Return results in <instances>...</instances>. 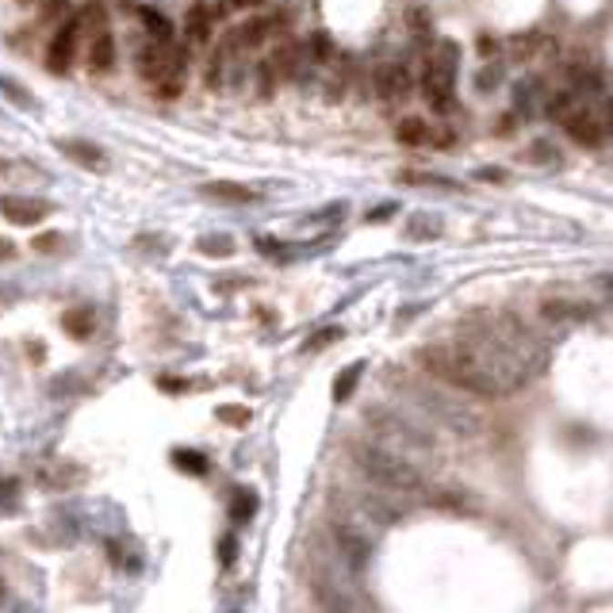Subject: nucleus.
<instances>
[{
  "mask_svg": "<svg viewBox=\"0 0 613 613\" xmlns=\"http://www.w3.org/2000/svg\"><path fill=\"white\" fill-rule=\"evenodd\" d=\"M361 373H364V364H349V368H345V376H338V383H333V399L345 403V399L352 395V387L361 383Z\"/></svg>",
  "mask_w": 613,
  "mask_h": 613,
  "instance_id": "22",
  "label": "nucleus"
},
{
  "mask_svg": "<svg viewBox=\"0 0 613 613\" xmlns=\"http://www.w3.org/2000/svg\"><path fill=\"white\" fill-rule=\"evenodd\" d=\"M342 338V326H330V330H319V333H314V338H311V345L307 349H322V345H330V342H338Z\"/></svg>",
  "mask_w": 613,
  "mask_h": 613,
  "instance_id": "27",
  "label": "nucleus"
},
{
  "mask_svg": "<svg viewBox=\"0 0 613 613\" xmlns=\"http://www.w3.org/2000/svg\"><path fill=\"white\" fill-rule=\"evenodd\" d=\"M560 123H564L567 138L579 142V146H598V142L606 138V131H609V127H606L598 116H594L590 107H583V104H571L564 116H560Z\"/></svg>",
  "mask_w": 613,
  "mask_h": 613,
  "instance_id": "5",
  "label": "nucleus"
},
{
  "mask_svg": "<svg viewBox=\"0 0 613 613\" xmlns=\"http://www.w3.org/2000/svg\"><path fill=\"white\" fill-rule=\"evenodd\" d=\"M77 35H81L77 20H69V24L50 39V46H46V69H50V73H66V69H69L73 50H77Z\"/></svg>",
  "mask_w": 613,
  "mask_h": 613,
  "instance_id": "8",
  "label": "nucleus"
},
{
  "mask_svg": "<svg viewBox=\"0 0 613 613\" xmlns=\"http://www.w3.org/2000/svg\"><path fill=\"white\" fill-rule=\"evenodd\" d=\"M88 66H92V73H111V69H116V39H111V31H107V27L92 31Z\"/></svg>",
  "mask_w": 613,
  "mask_h": 613,
  "instance_id": "12",
  "label": "nucleus"
},
{
  "mask_svg": "<svg viewBox=\"0 0 613 613\" xmlns=\"http://www.w3.org/2000/svg\"><path fill=\"white\" fill-rule=\"evenodd\" d=\"M418 364L430 376L453 383V387H460V392H468V395H479V399H498V395L514 392V383L503 373H495V368L483 361L464 338L460 342H441V345H422L418 349Z\"/></svg>",
  "mask_w": 613,
  "mask_h": 613,
  "instance_id": "1",
  "label": "nucleus"
},
{
  "mask_svg": "<svg viewBox=\"0 0 613 613\" xmlns=\"http://www.w3.org/2000/svg\"><path fill=\"white\" fill-rule=\"evenodd\" d=\"M545 314H548V319H590V307L567 303V300H548V303H545Z\"/></svg>",
  "mask_w": 613,
  "mask_h": 613,
  "instance_id": "19",
  "label": "nucleus"
},
{
  "mask_svg": "<svg viewBox=\"0 0 613 613\" xmlns=\"http://www.w3.org/2000/svg\"><path fill=\"white\" fill-rule=\"evenodd\" d=\"M20 5H31V0H20Z\"/></svg>",
  "mask_w": 613,
  "mask_h": 613,
  "instance_id": "36",
  "label": "nucleus"
},
{
  "mask_svg": "<svg viewBox=\"0 0 613 613\" xmlns=\"http://www.w3.org/2000/svg\"><path fill=\"white\" fill-rule=\"evenodd\" d=\"M138 15H142V24H146V31H150L154 43H173V24L165 20L158 8H138Z\"/></svg>",
  "mask_w": 613,
  "mask_h": 613,
  "instance_id": "15",
  "label": "nucleus"
},
{
  "mask_svg": "<svg viewBox=\"0 0 613 613\" xmlns=\"http://www.w3.org/2000/svg\"><path fill=\"white\" fill-rule=\"evenodd\" d=\"M54 246H62V234H39L31 241V250H39V253H54Z\"/></svg>",
  "mask_w": 613,
  "mask_h": 613,
  "instance_id": "28",
  "label": "nucleus"
},
{
  "mask_svg": "<svg viewBox=\"0 0 613 613\" xmlns=\"http://www.w3.org/2000/svg\"><path fill=\"white\" fill-rule=\"evenodd\" d=\"M230 8H257V5H265V0H227Z\"/></svg>",
  "mask_w": 613,
  "mask_h": 613,
  "instance_id": "34",
  "label": "nucleus"
},
{
  "mask_svg": "<svg viewBox=\"0 0 613 613\" xmlns=\"http://www.w3.org/2000/svg\"><path fill=\"white\" fill-rule=\"evenodd\" d=\"M288 20L284 15H257V20H250V24H241V27H234L230 35H234V46L238 50H250V46H261L269 35H276Z\"/></svg>",
  "mask_w": 613,
  "mask_h": 613,
  "instance_id": "10",
  "label": "nucleus"
},
{
  "mask_svg": "<svg viewBox=\"0 0 613 613\" xmlns=\"http://www.w3.org/2000/svg\"><path fill=\"white\" fill-rule=\"evenodd\" d=\"M31 475H35V483H39V487H46V491H73V487H81V483L88 479V472L81 468V464L62 460V456L35 460V464H31Z\"/></svg>",
  "mask_w": 613,
  "mask_h": 613,
  "instance_id": "4",
  "label": "nucleus"
},
{
  "mask_svg": "<svg viewBox=\"0 0 613 613\" xmlns=\"http://www.w3.org/2000/svg\"><path fill=\"white\" fill-rule=\"evenodd\" d=\"M257 514V495L253 491H234L230 498V522H250Z\"/></svg>",
  "mask_w": 613,
  "mask_h": 613,
  "instance_id": "20",
  "label": "nucleus"
},
{
  "mask_svg": "<svg viewBox=\"0 0 613 613\" xmlns=\"http://www.w3.org/2000/svg\"><path fill=\"white\" fill-rule=\"evenodd\" d=\"M12 257H15V246L8 238H0V261H12Z\"/></svg>",
  "mask_w": 613,
  "mask_h": 613,
  "instance_id": "33",
  "label": "nucleus"
},
{
  "mask_svg": "<svg viewBox=\"0 0 613 613\" xmlns=\"http://www.w3.org/2000/svg\"><path fill=\"white\" fill-rule=\"evenodd\" d=\"M219 422H227V425H250V411L246 406H219Z\"/></svg>",
  "mask_w": 613,
  "mask_h": 613,
  "instance_id": "26",
  "label": "nucleus"
},
{
  "mask_svg": "<svg viewBox=\"0 0 613 613\" xmlns=\"http://www.w3.org/2000/svg\"><path fill=\"white\" fill-rule=\"evenodd\" d=\"M411 69L399 66V62H387L376 69V92H380V100H406L411 97Z\"/></svg>",
  "mask_w": 613,
  "mask_h": 613,
  "instance_id": "9",
  "label": "nucleus"
},
{
  "mask_svg": "<svg viewBox=\"0 0 613 613\" xmlns=\"http://www.w3.org/2000/svg\"><path fill=\"white\" fill-rule=\"evenodd\" d=\"M399 180L403 184H434V189H456V180H449V177H437V173H399Z\"/></svg>",
  "mask_w": 613,
  "mask_h": 613,
  "instance_id": "23",
  "label": "nucleus"
},
{
  "mask_svg": "<svg viewBox=\"0 0 613 613\" xmlns=\"http://www.w3.org/2000/svg\"><path fill=\"white\" fill-rule=\"evenodd\" d=\"M395 138L403 142V146H425L430 142V127H425V119H399V127H395Z\"/></svg>",
  "mask_w": 613,
  "mask_h": 613,
  "instance_id": "16",
  "label": "nucleus"
},
{
  "mask_svg": "<svg viewBox=\"0 0 613 613\" xmlns=\"http://www.w3.org/2000/svg\"><path fill=\"white\" fill-rule=\"evenodd\" d=\"M58 146V154H66L73 165H81V169H92V173H104L107 169V154L100 150L97 142H85V138H54Z\"/></svg>",
  "mask_w": 613,
  "mask_h": 613,
  "instance_id": "7",
  "label": "nucleus"
},
{
  "mask_svg": "<svg viewBox=\"0 0 613 613\" xmlns=\"http://www.w3.org/2000/svg\"><path fill=\"white\" fill-rule=\"evenodd\" d=\"M453 85H456V46L453 43H441V54L430 58L422 73V92L430 107L437 111H449L453 107Z\"/></svg>",
  "mask_w": 613,
  "mask_h": 613,
  "instance_id": "3",
  "label": "nucleus"
},
{
  "mask_svg": "<svg viewBox=\"0 0 613 613\" xmlns=\"http://www.w3.org/2000/svg\"><path fill=\"white\" fill-rule=\"evenodd\" d=\"M161 392H189V380H158Z\"/></svg>",
  "mask_w": 613,
  "mask_h": 613,
  "instance_id": "31",
  "label": "nucleus"
},
{
  "mask_svg": "<svg viewBox=\"0 0 613 613\" xmlns=\"http://www.w3.org/2000/svg\"><path fill=\"white\" fill-rule=\"evenodd\" d=\"M196 246L208 253V257H230V253H234V238H227V234H208V238H199Z\"/></svg>",
  "mask_w": 613,
  "mask_h": 613,
  "instance_id": "21",
  "label": "nucleus"
},
{
  "mask_svg": "<svg viewBox=\"0 0 613 613\" xmlns=\"http://www.w3.org/2000/svg\"><path fill=\"white\" fill-rule=\"evenodd\" d=\"M311 54H314V58H330V39H326L322 31L311 39Z\"/></svg>",
  "mask_w": 613,
  "mask_h": 613,
  "instance_id": "29",
  "label": "nucleus"
},
{
  "mask_svg": "<svg viewBox=\"0 0 613 613\" xmlns=\"http://www.w3.org/2000/svg\"><path fill=\"white\" fill-rule=\"evenodd\" d=\"M352 456H357L361 472L368 479H376L380 487L399 491V495H418L425 487L422 472L414 468L406 456H399L395 449H383V444H352Z\"/></svg>",
  "mask_w": 613,
  "mask_h": 613,
  "instance_id": "2",
  "label": "nucleus"
},
{
  "mask_svg": "<svg viewBox=\"0 0 613 613\" xmlns=\"http://www.w3.org/2000/svg\"><path fill=\"white\" fill-rule=\"evenodd\" d=\"M475 177H479V180H487V184H503V180H510L506 169H491V165H487V169H479Z\"/></svg>",
  "mask_w": 613,
  "mask_h": 613,
  "instance_id": "30",
  "label": "nucleus"
},
{
  "mask_svg": "<svg viewBox=\"0 0 613 613\" xmlns=\"http://www.w3.org/2000/svg\"><path fill=\"white\" fill-rule=\"evenodd\" d=\"M73 20H77V27H104V20H107V12H104V5H85L77 15H73Z\"/></svg>",
  "mask_w": 613,
  "mask_h": 613,
  "instance_id": "24",
  "label": "nucleus"
},
{
  "mask_svg": "<svg viewBox=\"0 0 613 613\" xmlns=\"http://www.w3.org/2000/svg\"><path fill=\"white\" fill-rule=\"evenodd\" d=\"M272 81H276L272 62H257V97H261V100L272 97Z\"/></svg>",
  "mask_w": 613,
  "mask_h": 613,
  "instance_id": "25",
  "label": "nucleus"
},
{
  "mask_svg": "<svg viewBox=\"0 0 613 613\" xmlns=\"http://www.w3.org/2000/svg\"><path fill=\"white\" fill-rule=\"evenodd\" d=\"M66 5H69V0H43V12H46V15H58Z\"/></svg>",
  "mask_w": 613,
  "mask_h": 613,
  "instance_id": "32",
  "label": "nucleus"
},
{
  "mask_svg": "<svg viewBox=\"0 0 613 613\" xmlns=\"http://www.w3.org/2000/svg\"><path fill=\"white\" fill-rule=\"evenodd\" d=\"M491 50H495V43L487 39V35H483V39H479V54H491Z\"/></svg>",
  "mask_w": 613,
  "mask_h": 613,
  "instance_id": "35",
  "label": "nucleus"
},
{
  "mask_svg": "<svg viewBox=\"0 0 613 613\" xmlns=\"http://www.w3.org/2000/svg\"><path fill=\"white\" fill-rule=\"evenodd\" d=\"M173 464H177V472H189V475H208V456L196 453V449H173Z\"/></svg>",
  "mask_w": 613,
  "mask_h": 613,
  "instance_id": "17",
  "label": "nucleus"
},
{
  "mask_svg": "<svg viewBox=\"0 0 613 613\" xmlns=\"http://www.w3.org/2000/svg\"><path fill=\"white\" fill-rule=\"evenodd\" d=\"M62 326H66L77 342H88V338H92V330H97V314H92L88 307H73V311L62 314Z\"/></svg>",
  "mask_w": 613,
  "mask_h": 613,
  "instance_id": "14",
  "label": "nucleus"
},
{
  "mask_svg": "<svg viewBox=\"0 0 613 613\" xmlns=\"http://www.w3.org/2000/svg\"><path fill=\"white\" fill-rule=\"evenodd\" d=\"M199 196H203V199H215V203H234V208L261 199L253 189H246V184H234V180H211V184H203Z\"/></svg>",
  "mask_w": 613,
  "mask_h": 613,
  "instance_id": "11",
  "label": "nucleus"
},
{
  "mask_svg": "<svg viewBox=\"0 0 613 613\" xmlns=\"http://www.w3.org/2000/svg\"><path fill=\"white\" fill-rule=\"evenodd\" d=\"M303 46L300 43H281L276 46V54H272V69H276V77H284V81H291V77H300V69H303Z\"/></svg>",
  "mask_w": 613,
  "mask_h": 613,
  "instance_id": "13",
  "label": "nucleus"
},
{
  "mask_svg": "<svg viewBox=\"0 0 613 613\" xmlns=\"http://www.w3.org/2000/svg\"><path fill=\"white\" fill-rule=\"evenodd\" d=\"M189 35H192L196 46L211 39V12H208V8H192V12H189Z\"/></svg>",
  "mask_w": 613,
  "mask_h": 613,
  "instance_id": "18",
  "label": "nucleus"
},
{
  "mask_svg": "<svg viewBox=\"0 0 613 613\" xmlns=\"http://www.w3.org/2000/svg\"><path fill=\"white\" fill-rule=\"evenodd\" d=\"M0 215L15 227H35L50 215V203L46 199H31V196H0Z\"/></svg>",
  "mask_w": 613,
  "mask_h": 613,
  "instance_id": "6",
  "label": "nucleus"
}]
</instances>
